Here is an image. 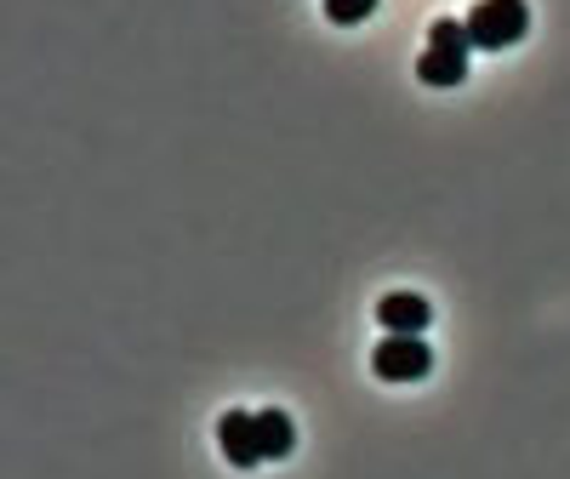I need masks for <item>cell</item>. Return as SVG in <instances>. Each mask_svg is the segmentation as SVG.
<instances>
[{
    "label": "cell",
    "mask_w": 570,
    "mask_h": 479,
    "mask_svg": "<svg viewBox=\"0 0 570 479\" xmlns=\"http://www.w3.org/2000/svg\"><path fill=\"white\" fill-rule=\"evenodd\" d=\"M376 320H383L389 331H428V320H434V309H428V297H416V292H389L383 303H376Z\"/></svg>",
    "instance_id": "277c9868"
},
{
    "label": "cell",
    "mask_w": 570,
    "mask_h": 479,
    "mask_svg": "<svg viewBox=\"0 0 570 479\" xmlns=\"http://www.w3.org/2000/svg\"><path fill=\"white\" fill-rule=\"evenodd\" d=\"M376 12V0H325V18L331 23H365Z\"/></svg>",
    "instance_id": "ba28073f"
},
{
    "label": "cell",
    "mask_w": 570,
    "mask_h": 479,
    "mask_svg": "<svg viewBox=\"0 0 570 479\" xmlns=\"http://www.w3.org/2000/svg\"><path fill=\"white\" fill-rule=\"evenodd\" d=\"M371 371L383 382H416V377L434 371V349H428L416 331H389V338L371 349Z\"/></svg>",
    "instance_id": "7a4b0ae2"
},
{
    "label": "cell",
    "mask_w": 570,
    "mask_h": 479,
    "mask_svg": "<svg viewBox=\"0 0 570 479\" xmlns=\"http://www.w3.org/2000/svg\"><path fill=\"white\" fill-rule=\"evenodd\" d=\"M462 23H468L473 46H485V52H502V46L525 40V29H531V7H525V0H480V7H473Z\"/></svg>",
    "instance_id": "6da1fadb"
},
{
    "label": "cell",
    "mask_w": 570,
    "mask_h": 479,
    "mask_svg": "<svg viewBox=\"0 0 570 479\" xmlns=\"http://www.w3.org/2000/svg\"><path fill=\"white\" fill-rule=\"evenodd\" d=\"M217 446L234 468H257L263 457V434H257V411H223L217 417Z\"/></svg>",
    "instance_id": "3957f363"
},
{
    "label": "cell",
    "mask_w": 570,
    "mask_h": 479,
    "mask_svg": "<svg viewBox=\"0 0 570 479\" xmlns=\"http://www.w3.org/2000/svg\"><path fill=\"white\" fill-rule=\"evenodd\" d=\"M416 80H422V86H462V80H468V52L428 46V52L416 58Z\"/></svg>",
    "instance_id": "5b68a950"
},
{
    "label": "cell",
    "mask_w": 570,
    "mask_h": 479,
    "mask_svg": "<svg viewBox=\"0 0 570 479\" xmlns=\"http://www.w3.org/2000/svg\"><path fill=\"white\" fill-rule=\"evenodd\" d=\"M257 434H263V457H292V446H297V422L285 417L279 405H268V411H257Z\"/></svg>",
    "instance_id": "8992f818"
},
{
    "label": "cell",
    "mask_w": 570,
    "mask_h": 479,
    "mask_svg": "<svg viewBox=\"0 0 570 479\" xmlns=\"http://www.w3.org/2000/svg\"><path fill=\"white\" fill-rule=\"evenodd\" d=\"M428 46H445V52H473V35L456 18H434L428 23Z\"/></svg>",
    "instance_id": "52a82bcc"
}]
</instances>
